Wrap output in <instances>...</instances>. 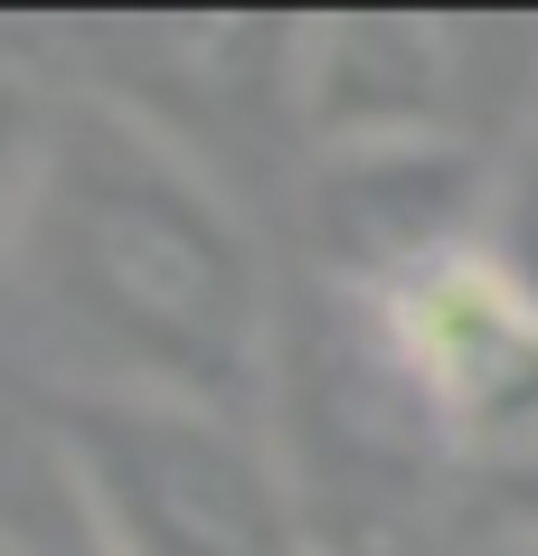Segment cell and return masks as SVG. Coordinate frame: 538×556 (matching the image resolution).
<instances>
[{
	"label": "cell",
	"mask_w": 538,
	"mask_h": 556,
	"mask_svg": "<svg viewBox=\"0 0 538 556\" xmlns=\"http://www.w3.org/2000/svg\"><path fill=\"white\" fill-rule=\"evenodd\" d=\"M491 38L473 20H302L293 29V123L312 151L463 142Z\"/></svg>",
	"instance_id": "cell-3"
},
{
	"label": "cell",
	"mask_w": 538,
	"mask_h": 556,
	"mask_svg": "<svg viewBox=\"0 0 538 556\" xmlns=\"http://www.w3.org/2000/svg\"><path fill=\"white\" fill-rule=\"evenodd\" d=\"M58 114H66V94H48L38 66L0 58V274L29 236L38 179H48V151H58Z\"/></svg>",
	"instance_id": "cell-6"
},
{
	"label": "cell",
	"mask_w": 538,
	"mask_h": 556,
	"mask_svg": "<svg viewBox=\"0 0 538 556\" xmlns=\"http://www.w3.org/2000/svg\"><path fill=\"white\" fill-rule=\"evenodd\" d=\"M481 255L510 274V293L538 312V104L510 123L501 161H491V199H481Z\"/></svg>",
	"instance_id": "cell-7"
},
{
	"label": "cell",
	"mask_w": 538,
	"mask_h": 556,
	"mask_svg": "<svg viewBox=\"0 0 538 556\" xmlns=\"http://www.w3.org/2000/svg\"><path fill=\"white\" fill-rule=\"evenodd\" d=\"M48 453L104 556H302L312 500L265 415L189 396H58Z\"/></svg>",
	"instance_id": "cell-2"
},
{
	"label": "cell",
	"mask_w": 538,
	"mask_h": 556,
	"mask_svg": "<svg viewBox=\"0 0 538 556\" xmlns=\"http://www.w3.org/2000/svg\"><path fill=\"white\" fill-rule=\"evenodd\" d=\"M529 556H538V547H529Z\"/></svg>",
	"instance_id": "cell-8"
},
{
	"label": "cell",
	"mask_w": 538,
	"mask_h": 556,
	"mask_svg": "<svg viewBox=\"0 0 538 556\" xmlns=\"http://www.w3.org/2000/svg\"><path fill=\"white\" fill-rule=\"evenodd\" d=\"M0 556H104L76 491H66L58 453H48V434H29V443L0 434Z\"/></svg>",
	"instance_id": "cell-5"
},
{
	"label": "cell",
	"mask_w": 538,
	"mask_h": 556,
	"mask_svg": "<svg viewBox=\"0 0 538 556\" xmlns=\"http://www.w3.org/2000/svg\"><path fill=\"white\" fill-rule=\"evenodd\" d=\"M0 283L29 312L58 396L265 415L284 378V312L255 227L133 94H66L29 236Z\"/></svg>",
	"instance_id": "cell-1"
},
{
	"label": "cell",
	"mask_w": 538,
	"mask_h": 556,
	"mask_svg": "<svg viewBox=\"0 0 538 556\" xmlns=\"http://www.w3.org/2000/svg\"><path fill=\"white\" fill-rule=\"evenodd\" d=\"M312 245L340 293L406 283L445 255L481 245L491 161L473 142H388V151H312Z\"/></svg>",
	"instance_id": "cell-4"
}]
</instances>
